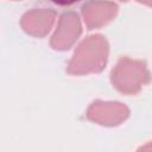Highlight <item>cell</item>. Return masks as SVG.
Segmentation results:
<instances>
[{
  "label": "cell",
  "instance_id": "6da1fadb",
  "mask_svg": "<svg viewBox=\"0 0 152 152\" xmlns=\"http://www.w3.org/2000/svg\"><path fill=\"white\" fill-rule=\"evenodd\" d=\"M48 1H50L51 4H53L56 6H59V7H70V6H74L76 4H78L82 0H48Z\"/></svg>",
  "mask_w": 152,
  "mask_h": 152
}]
</instances>
